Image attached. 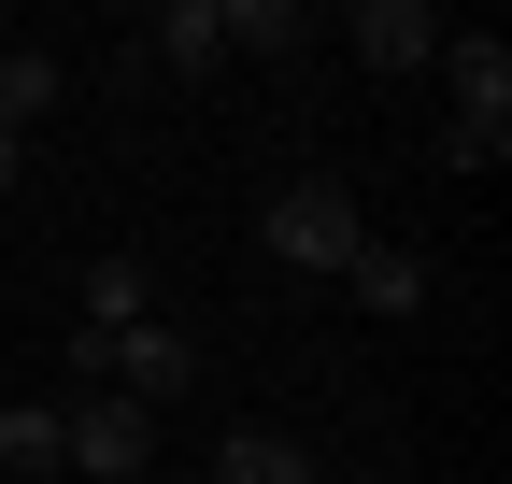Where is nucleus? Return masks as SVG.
<instances>
[{"label":"nucleus","instance_id":"6e6552de","mask_svg":"<svg viewBox=\"0 0 512 484\" xmlns=\"http://www.w3.org/2000/svg\"><path fill=\"white\" fill-rule=\"evenodd\" d=\"M57 100H72V72H57V57H43V43H0V129H15V143H29V129H43V114H57Z\"/></svg>","mask_w":512,"mask_h":484},{"label":"nucleus","instance_id":"f03ea898","mask_svg":"<svg viewBox=\"0 0 512 484\" xmlns=\"http://www.w3.org/2000/svg\"><path fill=\"white\" fill-rule=\"evenodd\" d=\"M441 86H456L441 157H456V171H498V157H512V43H498V29H456V43H441Z\"/></svg>","mask_w":512,"mask_h":484},{"label":"nucleus","instance_id":"423d86ee","mask_svg":"<svg viewBox=\"0 0 512 484\" xmlns=\"http://www.w3.org/2000/svg\"><path fill=\"white\" fill-rule=\"evenodd\" d=\"M185 385H200V342H185L171 314H143V328H114V399H185Z\"/></svg>","mask_w":512,"mask_h":484},{"label":"nucleus","instance_id":"20e7f679","mask_svg":"<svg viewBox=\"0 0 512 484\" xmlns=\"http://www.w3.org/2000/svg\"><path fill=\"white\" fill-rule=\"evenodd\" d=\"M128 57H143V72H171V86H200V72H228V15H214V0H157Z\"/></svg>","mask_w":512,"mask_h":484},{"label":"nucleus","instance_id":"f8f14e48","mask_svg":"<svg viewBox=\"0 0 512 484\" xmlns=\"http://www.w3.org/2000/svg\"><path fill=\"white\" fill-rule=\"evenodd\" d=\"M143 314H157L143 257H100V271H86V328H143Z\"/></svg>","mask_w":512,"mask_h":484},{"label":"nucleus","instance_id":"ddd939ff","mask_svg":"<svg viewBox=\"0 0 512 484\" xmlns=\"http://www.w3.org/2000/svg\"><path fill=\"white\" fill-rule=\"evenodd\" d=\"M15 186H29V143H15V129H0V200H15Z\"/></svg>","mask_w":512,"mask_h":484},{"label":"nucleus","instance_id":"9b49d317","mask_svg":"<svg viewBox=\"0 0 512 484\" xmlns=\"http://www.w3.org/2000/svg\"><path fill=\"white\" fill-rule=\"evenodd\" d=\"M214 15H228V57H299V0H214Z\"/></svg>","mask_w":512,"mask_h":484},{"label":"nucleus","instance_id":"f257e3e1","mask_svg":"<svg viewBox=\"0 0 512 484\" xmlns=\"http://www.w3.org/2000/svg\"><path fill=\"white\" fill-rule=\"evenodd\" d=\"M356 242H370V214H356V186H342V171H299V186L271 200V214H256V257H271V271H356Z\"/></svg>","mask_w":512,"mask_h":484},{"label":"nucleus","instance_id":"7ed1b4c3","mask_svg":"<svg viewBox=\"0 0 512 484\" xmlns=\"http://www.w3.org/2000/svg\"><path fill=\"white\" fill-rule=\"evenodd\" d=\"M57 428H72V484H157V413H143V399L86 385Z\"/></svg>","mask_w":512,"mask_h":484},{"label":"nucleus","instance_id":"1a4fd4ad","mask_svg":"<svg viewBox=\"0 0 512 484\" xmlns=\"http://www.w3.org/2000/svg\"><path fill=\"white\" fill-rule=\"evenodd\" d=\"M356 299H370V314H427V257H413V242H356V271H342Z\"/></svg>","mask_w":512,"mask_h":484},{"label":"nucleus","instance_id":"9d476101","mask_svg":"<svg viewBox=\"0 0 512 484\" xmlns=\"http://www.w3.org/2000/svg\"><path fill=\"white\" fill-rule=\"evenodd\" d=\"M214 484H313V456H299L285 428H228V442H214Z\"/></svg>","mask_w":512,"mask_h":484},{"label":"nucleus","instance_id":"0eeeda50","mask_svg":"<svg viewBox=\"0 0 512 484\" xmlns=\"http://www.w3.org/2000/svg\"><path fill=\"white\" fill-rule=\"evenodd\" d=\"M57 470H72L57 399H0V484H57Z\"/></svg>","mask_w":512,"mask_h":484},{"label":"nucleus","instance_id":"39448f33","mask_svg":"<svg viewBox=\"0 0 512 484\" xmlns=\"http://www.w3.org/2000/svg\"><path fill=\"white\" fill-rule=\"evenodd\" d=\"M342 43L370 57V72H441V43H456V29H441L427 0H356V15H342Z\"/></svg>","mask_w":512,"mask_h":484}]
</instances>
